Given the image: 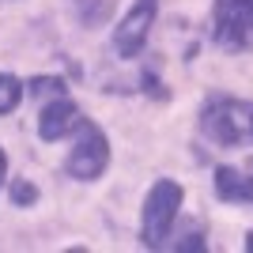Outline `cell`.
Returning <instances> with one entry per match:
<instances>
[{
  "label": "cell",
  "instance_id": "obj_10",
  "mask_svg": "<svg viewBox=\"0 0 253 253\" xmlns=\"http://www.w3.org/2000/svg\"><path fill=\"white\" fill-rule=\"evenodd\" d=\"M4 174H8V159H4V151H0V181H4Z\"/></svg>",
  "mask_w": 253,
  "mask_h": 253
},
{
  "label": "cell",
  "instance_id": "obj_1",
  "mask_svg": "<svg viewBox=\"0 0 253 253\" xmlns=\"http://www.w3.org/2000/svg\"><path fill=\"white\" fill-rule=\"evenodd\" d=\"M204 136L231 148V144H246L253 140V102H238V98H211L201 114Z\"/></svg>",
  "mask_w": 253,
  "mask_h": 253
},
{
  "label": "cell",
  "instance_id": "obj_11",
  "mask_svg": "<svg viewBox=\"0 0 253 253\" xmlns=\"http://www.w3.org/2000/svg\"><path fill=\"white\" fill-rule=\"evenodd\" d=\"M246 250H250V253H253V231H250V238H246Z\"/></svg>",
  "mask_w": 253,
  "mask_h": 253
},
{
  "label": "cell",
  "instance_id": "obj_5",
  "mask_svg": "<svg viewBox=\"0 0 253 253\" xmlns=\"http://www.w3.org/2000/svg\"><path fill=\"white\" fill-rule=\"evenodd\" d=\"M155 8H159V0H136V4H132V11L121 19V27H117V34H114L117 57H125V61L140 57L144 42H148V31H151V19H155Z\"/></svg>",
  "mask_w": 253,
  "mask_h": 253
},
{
  "label": "cell",
  "instance_id": "obj_2",
  "mask_svg": "<svg viewBox=\"0 0 253 253\" xmlns=\"http://www.w3.org/2000/svg\"><path fill=\"white\" fill-rule=\"evenodd\" d=\"M178 208H181V185L178 181H155L148 193V201H144V246L159 250V246H167L170 238V227L178 219Z\"/></svg>",
  "mask_w": 253,
  "mask_h": 253
},
{
  "label": "cell",
  "instance_id": "obj_8",
  "mask_svg": "<svg viewBox=\"0 0 253 253\" xmlns=\"http://www.w3.org/2000/svg\"><path fill=\"white\" fill-rule=\"evenodd\" d=\"M23 98V87L19 80H11V76H0V114H11Z\"/></svg>",
  "mask_w": 253,
  "mask_h": 253
},
{
  "label": "cell",
  "instance_id": "obj_3",
  "mask_svg": "<svg viewBox=\"0 0 253 253\" xmlns=\"http://www.w3.org/2000/svg\"><path fill=\"white\" fill-rule=\"evenodd\" d=\"M106 163H110V144H106L102 128L80 117V140H76L72 155H68V174L91 181L106 170Z\"/></svg>",
  "mask_w": 253,
  "mask_h": 253
},
{
  "label": "cell",
  "instance_id": "obj_6",
  "mask_svg": "<svg viewBox=\"0 0 253 253\" xmlns=\"http://www.w3.org/2000/svg\"><path fill=\"white\" fill-rule=\"evenodd\" d=\"M72 128H80V110H76V102L68 95H57L42 110L38 132H42V140H61L64 132H72Z\"/></svg>",
  "mask_w": 253,
  "mask_h": 253
},
{
  "label": "cell",
  "instance_id": "obj_4",
  "mask_svg": "<svg viewBox=\"0 0 253 253\" xmlns=\"http://www.w3.org/2000/svg\"><path fill=\"white\" fill-rule=\"evenodd\" d=\"M215 42L227 49L253 45V0H215Z\"/></svg>",
  "mask_w": 253,
  "mask_h": 253
},
{
  "label": "cell",
  "instance_id": "obj_7",
  "mask_svg": "<svg viewBox=\"0 0 253 253\" xmlns=\"http://www.w3.org/2000/svg\"><path fill=\"white\" fill-rule=\"evenodd\" d=\"M253 167V163H250ZM215 193L223 201H253V178L242 174V170H231V167H219L215 170Z\"/></svg>",
  "mask_w": 253,
  "mask_h": 253
},
{
  "label": "cell",
  "instance_id": "obj_9",
  "mask_svg": "<svg viewBox=\"0 0 253 253\" xmlns=\"http://www.w3.org/2000/svg\"><path fill=\"white\" fill-rule=\"evenodd\" d=\"M11 197H15V204H31V201H34V185H27V181H19V185L11 189Z\"/></svg>",
  "mask_w": 253,
  "mask_h": 253
}]
</instances>
